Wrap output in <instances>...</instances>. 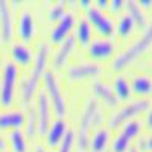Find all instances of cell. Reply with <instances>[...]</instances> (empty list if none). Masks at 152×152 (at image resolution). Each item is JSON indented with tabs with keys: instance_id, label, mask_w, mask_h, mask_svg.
Instances as JSON below:
<instances>
[{
	"instance_id": "cell-1",
	"label": "cell",
	"mask_w": 152,
	"mask_h": 152,
	"mask_svg": "<svg viewBox=\"0 0 152 152\" xmlns=\"http://www.w3.org/2000/svg\"><path fill=\"white\" fill-rule=\"evenodd\" d=\"M47 56H49V47L46 44L40 46L38 53L35 56L34 61V67H32V73L28 76V79L23 82L21 85V100L24 107H29L31 99L34 97L38 84H40L41 78L46 73V66H47Z\"/></svg>"
},
{
	"instance_id": "cell-2",
	"label": "cell",
	"mask_w": 152,
	"mask_h": 152,
	"mask_svg": "<svg viewBox=\"0 0 152 152\" xmlns=\"http://www.w3.org/2000/svg\"><path fill=\"white\" fill-rule=\"evenodd\" d=\"M151 46H152V20L148 24V28L145 29L143 37L138 38L129 49H126L125 52H122L116 59L113 61V70L114 72H120L125 67H128L131 62H134L140 55H143Z\"/></svg>"
},
{
	"instance_id": "cell-3",
	"label": "cell",
	"mask_w": 152,
	"mask_h": 152,
	"mask_svg": "<svg viewBox=\"0 0 152 152\" xmlns=\"http://www.w3.org/2000/svg\"><path fill=\"white\" fill-rule=\"evenodd\" d=\"M99 107L97 102L90 99L84 107L81 122H79V129H78V137H75V142L78 143V151L85 152L88 148V134H90V128L94 123V120H99Z\"/></svg>"
},
{
	"instance_id": "cell-4",
	"label": "cell",
	"mask_w": 152,
	"mask_h": 152,
	"mask_svg": "<svg viewBox=\"0 0 152 152\" xmlns=\"http://www.w3.org/2000/svg\"><path fill=\"white\" fill-rule=\"evenodd\" d=\"M17 81L18 67L14 62H6L2 73V82H0V105L3 108H11L14 105Z\"/></svg>"
},
{
	"instance_id": "cell-5",
	"label": "cell",
	"mask_w": 152,
	"mask_h": 152,
	"mask_svg": "<svg viewBox=\"0 0 152 152\" xmlns=\"http://www.w3.org/2000/svg\"><path fill=\"white\" fill-rule=\"evenodd\" d=\"M44 85H46V96L49 99V102L52 104V108L58 119H62L67 113V105H66V99L62 96L59 85L56 82V78L52 72H46L44 73Z\"/></svg>"
},
{
	"instance_id": "cell-6",
	"label": "cell",
	"mask_w": 152,
	"mask_h": 152,
	"mask_svg": "<svg viewBox=\"0 0 152 152\" xmlns=\"http://www.w3.org/2000/svg\"><path fill=\"white\" fill-rule=\"evenodd\" d=\"M149 100L148 99H137L132 102L126 104L122 110H119L110 120V128H119L120 125L129 122L131 119H134L138 114L145 113L146 110H149Z\"/></svg>"
},
{
	"instance_id": "cell-7",
	"label": "cell",
	"mask_w": 152,
	"mask_h": 152,
	"mask_svg": "<svg viewBox=\"0 0 152 152\" xmlns=\"http://www.w3.org/2000/svg\"><path fill=\"white\" fill-rule=\"evenodd\" d=\"M142 123L137 120H129L123 125L120 134L113 142V152H126L131 145V142L140 134Z\"/></svg>"
},
{
	"instance_id": "cell-8",
	"label": "cell",
	"mask_w": 152,
	"mask_h": 152,
	"mask_svg": "<svg viewBox=\"0 0 152 152\" xmlns=\"http://www.w3.org/2000/svg\"><path fill=\"white\" fill-rule=\"evenodd\" d=\"M87 18L93 26L96 28V31L102 35V37H113L114 34V24L111 21V18L108 15H105L100 9L97 8H90L87 11Z\"/></svg>"
},
{
	"instance_id": "cell-9",
	"label": "cell",
	"mask_w": 152,
	"mask_h": 152,
	"mask_svg": "<svg viewBox=\"0 0 152 152\" xmlns=\"http://www.w3.org/2000/svg\"><path fill=\"white\" fill-rule=\"evenodd\" d=\"M37 120H38V132L41 135L47 134L50 126V102L46 93L40 91L37 96Z\"/></svg>"
},
{
	"instance_id": "cell-10",
	"label": "cell",
	"mask_w": 152,
	"mask_h": 152,
	"mask_svg": "<svg viewBox=\"0 0 152 152\" xmlns=\"http://www.w3.org/2000/svg\"><path fill=\"white\" fill-rule=\"evenodd\" d=\"M0 34H2V41L9 43L14 35V26H12V12L9 2L0 0Z\"/></svg>"
},
{
	"instance_id": "cell-11",
	"label": "cell",
	"mask_w": 152,
	"mask_h": 152,
	"mask_svg": "<svg viewBox=\"0 0 152 152\" xmlns=\"http://www.w3.org/2000/svg\"><path fill=\"white\" fill-rule=\"evenodd\" d=\"M100 67L93 62H85V64H76L72 66L67 72V76L72 81H85L90 78H96L100 75Z\"/></svg>"
},
{
	"instance_id": "cell-12",
	"label": "cell",
	"mask_w": 152,
	"mask_h": 152,
	"mask_svg": "<svg viewBox=\"0 0 152 152\" xmlns=\"http://www.w3.org/2000/svg\"><path fill=\"white\" fill-rule=\"evenodd\" d=\"M73 26H75V17L72 14H66L53 26L52 32H50V41L53 44L62 43L66 38H69V34L72 32Z\"/></svg>"
},
{
	"instance_id": "cell-13",
	"label": "cell",
	"mask_w": 152,
	"mask_h": 152,
	"mask_svg": "<svg viewBox=\"0 0 152 152\" xmlns=\"http://www.w3.org/2000/svg\"><path fill=\"white\" fill-rule=\"evenodd\" d=\"M113 53H114V44H113V41L107 40V38H104V40H94L90 44V47H88L90 58L97 59V61L108 59L113 56Z\"/></svg>"
},
{
	"instance_id": "cell-14",
	"label": "cell",
	"mask_w": 152,
	"mask_h": 152,
	"mask_svg": "<svg viewBox=\"0 0 152 152\" xmlns=\"http://www.w3.org/2000/svg\"><path fill=\"white\" fill-rule=\"evenodd\" d=\"M17 34L24 43H29L35 35V20L29 11H23L18 18Z\"/></svg>"
},
{
	"instance_id": "cell-15",
	"label": "cell",
	"mask_w": 152,
	"mask_h": 152,
	"mask_svg": "<svg viewBox=\"0 0 152 152\" xmlns=\"http://www.w3.org/2000/svg\"><path fill=\"white\" fill-rule=\"evenodd\" d=\"M26 123L24 114L21 111H3L0 113V131L20 129Z\"/></svg>"
},
{
	"instance_id": "cell-16",
	"label": "cell",
	"mask_w": 152,
	"mask_h": 152,
	"mask_svg": "<svg viewBox=\"0 0 152 152\" xmlns=\"http://www.w3.org/2000/svg\"><path fill=\"white\" fill-rule=\"evenodd\" d=\"M75 46H76V41H75L73 37L66 38V40L61 43L58 52L55 53L53 61H52V66H53L55 70H59V69H62L66 66L67 59L70 58V55L73 53V50H75Z\"/></svg>"
},
{
	"instance_id": "cell-17",
	"label": "cell",
	"mask_w": 152,
	"mask_h": 152,
	"mask_svg": "<svg viewBox=\"0 0 152 152\" xmlns=\"http://www.w3.org/2000/svg\"><path fill=\"white\" fill-rule=\"evenodd\" d=\"M93 93L96 94V97H99L110 108H116L119 105V99L116 97L114 91L111 90L107 84H104V82L94 81V84H93Z\"/></svg>"
},
{
	"instance_id": "cell-18",
	"label": "cell",
	"mask_w": 152,
	"mask_h": 152,
	"mask_svg": "<svg viewBox=\"0 0 152 152\" xmlns=\"http://www.w3.org/2000/svg\"><path fill=\"white\" fill-rule=\"evenodd\" d=\"M67 132V125L62 119H56L55 122L50 123L49 131H47V145L49 146H56L61 143V140L64 138Z\"/></svg>"
},
{
	"instance_id": "cell-19",
	"label": "cell",
	"mask_w": 152,
	"mask_h": 152,
	"mask_svg": "<svg viewBox=\"0 0 152 152\" xmlns=\"http://www.w3.org/2000/svg\"><path fill=\"white\" fill-rule=\"evenodd\" d=\"M11 55H12V59H14L15 66L26 67L32 61V50L24 44H14L11 49Z\"/></svg>"
},
{
	"instance_id": "cell-20",
	"label": "cell",
	"mask_w": 152,
	"mask_h": 152,
	"mask_svg": "<svg viewBox=\"0 0 152 152\" xmlns=\"http://www.w3.org/2000/svg\"><path fill=\"white\" fill-rule=\"evenodd\" d=\"M126 9L129 12V17L134 20V23L137 24L138 28L142 29H146L148 28V20H146V15L145 12L142 11V8L138 6V2H134V0H129V2H126Z\"/></svg>"
},
{
	"instance_id": "cell-21",
	"label": "cell",
	"mask_w": 152,
	"mask_h": 152,
	"mask_svg": "<svg viewBox=\"0 0 152 152\" xmlns=\"http://www.w3.org/2000/svg\"><path fill=\"white\" fill-rule=\"evenodd\" d=\"M108 142H110V132L108 129L105 128H100L94 132L91 142H90V151L91 152H104L108 146Z\"/></svg>"
},
{
	"instance_id": "cell-22",
	"label": "cell",
	"mask_w": 152,
	"mask_h": 152,
	"mask_svg": "<svg viewBox=\"0 0 152 152\" xmlns=\"http://www.w3.org/2000/svg\"><path fill=\"white\" fill-rule=\"evenodd\" d=\"M131 90L137 96H148L152 94V81L148 76H135L132 79V87Z\"/></svg>"
},
{
	"instance_id": "cell-23",
	"label": "cell",
	"mask_w": 152,
	"mask_h": 152,
	"mask_svg": "<svg viewBox=\"0 0 152 152\" xmlns=\"http://www.w3.org/2000/svg\"><path fill=\"white\" fill-rule=\"evenodd\" d=\"M113 91H114V94H116V97L120 99V100H128L131 97V93H132L131 85L128 84V81H126L125 78H122V76L116 78V81H114Z\"/></svg>"
},
{
	"instance_id": "cell-24",
	"label": "cell",
	"mask_w": 152,
	"mask_h": 152,
	"mask_svg": "<svg viewBox=\"0 0 152 152\" xmlns=\"http://www.w3.org/2000/svg\"><path fill=\"white\" fill-rule=\"evenodd\" d=\"M9 143H11L12 152H28L26 135H24L20 129H15L9 134Z\"/></svg>"
},
{
	"instance_id": "cell-25",
	"label": "cell",
	"mask_w": 152,
	"mask_h": 152,
	"mask_svg": "<svg viewBox=\"0 0 152 152\" xmlns=\"http://www.w3.org/2000/svg\"><path fill=\"white\" fill-rule=\"evenodd\" d=\"M91 40V26L88 24V21L82 20L79 21L78 28H76V37H75V41H79L81 46H88Z\"/></svg>"
},
{
	"instance_id": "cell-26",
	"label": "cell",
	"mask_w": 152,
	"mask_h": 152,
	"mask_svg": "<svg viewBox=\"0 0 152 152\" xmlns=\"http://www.w3.org/2000/svg\"><path fill=\"white\" fill-rule=\"evenodd\" d=\"M134 26H135V23L134 20L126 14L123 17H120L119 20V26H117V32H119V37L122 38V40H126V38H129V35L132 34L134 31Z\"/></svg>"
},
{
	"instance_id": "cell-27",
	"label": "cell",
	"mask_w": 152,
	"mask_h": 152,
	"mask_svg": "<svg viewBox=\"0 0 152 152\" xmlns=\"http://www.w3.org/2000/svg\"><path fill=\"white\" fill-rule=\"evenodd\" d=\"M66 2H56L52 8H50V11H49V20L50 21H59L62 17L66 15Z\"/></svg>"
},
{
	"instance_id": "cell-28",
	"label": "cell",
	"mask_w": 152,
	"mask_h": 152,
	"mask_svg": "<svg viewBox=\"0 0 152 152\" xmlns=\"http://www.w3.org/2000/svg\"><path fill=\"white\" fill-rule=\"evenodd\" d=\"M35 132H38V120H37V111L35 108H31L29 111V119L26 122V135L34 137Z\"/></svg>"
},
{
	"instance_id": "cell-29",
	"label": "cell",
	"mask_w": 152,
	"mask_h": 152,
	"mask_svg": "<svg viewBox=\"0 0 152 152\" xmlns=\"http://www.w3.org/2000/svg\"><path fill=\"white\" fill-rule=\"evenodd\" d=\"M73 145H75V134L73 131H67L64 138L61 140L59 148L56 152H72L73 151Z\"/></svg>"
},
{
	"instance_id": "cell-30",
	"label": "cell",
	"mask_w": 152,
	"mask_h": 152,
	"mask_svg": "<svg viewBox=\"0 0 152 152\" xmlns=\"http://www.w3.org/2000/svg\"><path fill=\"white\" fill-rule=\"evenodd\" d=\"M140 149L142 151H148V152H152V135L148 137L146 140H143L140 143Z\"/></svg>"
},
{
	"instance_id": "cell-31",
	"label": "cell",
	"mask_w": 152,
	"mask_h": 152,
	"mask_svg": "<svg viewBox=\"0 0 152 152\" xmlns=\"http://www.w3.org/2000/svg\"><path fill=\"white\" fill-rule=\"evenodd\" d=\"M110 5H111V12H113V14H116V12H119L123 8L125 3L122 2V0H114V2H111Z\"/></svg>"
},
{
	"instance_id": "cell-32",
	"label": "cell",
	"mask_w": 152,
	"mask_h": 152,
	"mask_svg": "<svg viewBox=\"0 0 152 152\" xmlns=\"http://www.w3.org/2000/svg\"><path fill=\"white\" fill-rule=\"evenodd\" d=\"M146 125H148V129L152 131V107L148 111V119H146Z\"/></svg>"
},
{
	"instance_id": "cell-33",
	"label": "cell",
	"mask_w": 152,
	"mask_h": 152,
	"mask_svg": "<svg viewBox=\"0 0 152 152\" xmlns=\"http://www.w3.org/2000/svg\"><path fill=\"white\" fill-rule=\"evenodd\" d=\"M138 6H143L145 9H149L151 6H152V2H151V0H140V2H138Z\"/></svg>"
},
{
	"instance_id": "cell-34",
	"label": "cell",
	"mask_w": 152,
	"mask_h": 152,
	"mask_svg": "<svg viewBox=\"0 0 152 152\" xmlns=\"http://www.w3.org/2000/svg\"><path fill=\"white\" fill-rule=\"evenodd\" d=\"M78 5H81V8H84V9L91 8V2H88V0H81V2H78Z\"/></svg>"
},
{
	"instance_id": "cell-35",
	"label": "cell",
	"mask_w": 152,
	"mask_h": 152,
	"mask_svg": "<svg viewBox=\"0 0 152 152\" xmlns=\"http://www.w3.org/2000/svg\"><path fill=\"white\" fill-rule=\"evenodd\" d=\"M5 148H6V145H5V140L2 137H0V152H3L5 151Z\"/></svg>"
},
{
	"instance_id": "cell-36",
	"label": "cell",
	"mask_w": 152,
	"mask_h": 152,
	"mask_svg": "<svg viewBox=\"0 0 152 152\" xmlns=\"http://www.w3.org/2000/svg\"><path fill=\"white\" fill-rule=\"evenodd\" d=\"M97 5H99V8H108V2H102V0L97 2Z\"/></svg>"
},
{
	"instance_id": "cell-37",
	"label": "cell",
	"mask_w": 152,
	"mask_h": 152,
	"mask_svg": "<svg viewBox=\"0 0 152 152\" xmlns=\"http://www.w3.org/2000/svg\"><path fill=\"white\" fill-rule=\"evenodd\" d=\"M35 152H47L43 146H35Z\"/></svg>"
},
{
	"instance_id": "cell-38",
	"label": "cell",
	"mask_w": 152,
	"mask_h": 152,
	"mask_svg": "<svg viewBox=\"0 0 152 152\" xmlns=\"http://www.w3.org/2000/svg\"><path fill=\"white\" fill-rule=\"evenodd\" d=\"M129 152H138V149H135V148H132V149H129Z\"/></svg>"
},
{
	"instance_id": "cell-39",
	"label": "cell",
	"mask_w": 152,
	"mask_h": 152,
	"mask_svg": "<svg viewBox=\"0 0 152 152\" xmlns=\"http://www.w3.org/2000/svg\"><path fill=\"white\" fill-rule=\"evenodd\" d=\"M0 69H2V59H0Z\"/></svg>"
}]
</instances>
